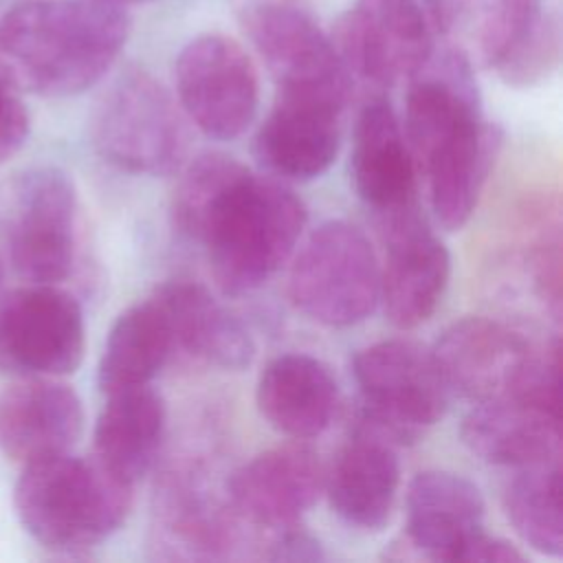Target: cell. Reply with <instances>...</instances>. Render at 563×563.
<instances>
[{
	"mask_svg": "<svg viewBox=\"0 0 563 563\" xmlns=\"http://www.w3.org/2000/svg\"><path fill=\"white\" fill-rule=\"evenodd\" d=\"M306 218L290 187L222 152L196 156L172 198L174 227L202 246L216 286L231 297L260 288L292 255Z\"/></svg>",
	"mask_w": 563,
	"mask_h": 563,
	"instance_id": "6da1fadb",
	"label": "cell"
},
{
	"mask_svg": "<svg viewBox=\"0 0 563 563\" xmlns=\"http://www.w3.org/2000/svg\"><path fill=\"white\" fill-rule=\"evenodd\" d=\"M130 33L103 0H20L0 15V77L20 95L70 97L95 86Z\"/></svg>",
	"mask_w": 563,
	"mask_h": 563,
	"instance_id": "7a4b0ae2",
	"label": "cell"
},
{
	"mask_svg": "<svg viewBox=\"0 0 563 563\" xmlns=\"http://www.w3.org/2000/svg\"><path fill=\"white\" fill-rule=\"evenodd\" d=\"M132 488L95 455L66 451L24 464L13 504L22 528L40 545L73 554L103 543L125 523Z\"/></svg>",
	"mask_w": 563,
	"mask_h": 563,
	"instance_id": "3957f363",
	"label": "cell"
},
{
	"mask_svg": "<svg viewBox=\"0 0 563 563\" xmlns=\"http://www.w3.org/2000/svg\"><path fill=\"white\" fill-rule=\"evenodd\" d=\"M352 376L358 387V435L411 444L446 411L451 391L433 352L416 341L387 339L358 350Z\"/></svg>",
	"mask_w": 563,
	"mask_h": 563,
	"instance_id": "277c9868",
	"label": "cell"
},
{
	"mask_svg": "<svg viewBox=\"0 0 563 563\" xmlns=\"http://www.w3.org/2000/svg\"><path fill=\"white\" fill-rule=\"evenodd\" d=\"M185 119L161 81L141 68H130L95 103L90 136L110 165L130 174L165 176L187 156Z\"/></svg>",
	"mask_w": 563,
	"mask_h": 563,
	"instance_id": "5b68a950",
	"label": "cell"
},
{
	"mask_svg": "<svg viewBox=\"0 0 563 563\" xmlns=\"http://www.w3.org/2000/svg\"><path fill=\"white\" fill-rule=\"evenodd\" d=\"M288 295L321 325L347 328L367 319L380 297V264L365 233L343 220L319 224L292 260Z\"/></svg>",
	"mask_w": 563,
	"mask_h": 563,
	"instance_id": "8992f818",
	"label": "cell"
},
{
	"mask_svg": "<svg viewBox=\"0 0 563 563\" xmlns=\"http://www.w3.org/2000/svg\"><path fill=\"white\" fill-rule=\"evenodd\" d=\"M7 253L26 284H59L75 264L77 191L57 167L22 174L7 209Z\"/></svg>",
	"mask_w": 563,
	"mask_h": 563,
	"instance_id": "52a82bcc",
	"label": "cell"
},
{
	"mask_svg": "<svg viewBox=\"0 0 563 563\" xmlns=\"http://www.w3.org/2000/svg\"><path fill=\"white\" fill-rule=\"evenodd\" d=\"M174 84L183 114L209 139H238L257 114V70L227 35L205 33L187 42L174 64Z\"/></svg>",
	"mask_w": 563,
	"mask_h": 563,
	"instance_id": "ba28073f",
	"label": "cell"
},
{
	"mask_svg": "<svg viewBox=\"0 0 563 563\" xmlns=\"http://www.w3.org/2000/svg\"><path fill=\"white\" fill-rule=\"evenodd\" d=\"M330 40L350 77L378 88L409 81L435 51L420 0H354Z\"/></svg>",
	"mask_w": 563,
	"mask_h": 563,
	"instance_id": "9c48e42d",
	"label": "cell"
},
{
	"mask_svg": "<svg viewBox=\"0 0 563 563\" xmlns=\"http://www.w3.org/2000/svg\"><path fill=\"white\" fill-rule=\"evenodd\" d=\"M86 352L79 301L57 284H26L2 297L0 361L29 376L73 374Z\"/></svg>",
	"mask_w": 563,
	"mask_h": 563,
	"instance_id": "30bf717a",
	"label": "cell"
},
{
	"mask_svg": "<svg viewBox=\"0 0 563 563\" xmlns=\"http://www.w3.org/2000/svg\"><path fill=\"white\" fill-rule=\"evenodd\" d=\"M240 22L266 64L277 92L347 103L352 77L330 35L319 29L299 2L260 9Z\"/></svg>",
	"mask_w": 563,
	"mask_h": 563,
	"instance_id": "8fae6325",
	"label": "cell"
},
{
	"mask_svg": "<svg viewBox=\"0 0 563 563\" xmlns=\"http://www.w3.org/2000/svg\"><path fill=\"white\" fill-rule=\"evenodd\" d=\"M374 220L385 246L378 301L396 328H416L442 301L451 273L449 251L418 205Z\"/></svg>",
	"mask_w": 563,
	"mask_h": 563,
	"instance_id": "7c38bea8",
	"label": "cell"
},
{
	"mask_svg": "<svg viewBox=\"0 0 563 563\" xmlns=\"http://www.w3.org/2000/svg\"><path fill=\"white\" fill-rule=\"evenodd\" d=\"M319 455L303 442L262 451L227 479L231 510L246 523L284 530L297 526L323 490Z\"/></svg>",
	"mask_w": 563,
	"mask_h": 563,
	"instance_id": "4fadbf2b",
	"label": "cell"
},
{
	"mask_svg": "<svg viewBox=\"0 0 563 563\" xmlns=\"http://www.w3.org/2000/svg\"><path fill=\"white\" fill-rule=\"evenodd\" d=\"M431 352L449 391L486 402L517 391L532 345L499 321L466 317L451 323Z\"/></svg>",
	"mask_w": 563,
	"mask_h": 563,
	"instance_id": "5bb4252c",
	"label": "cell"
},
{
	"mask_svg": "<svg viewBox=\"0 0 563 563\" xmlns=\"http://www.w3.org/2000/svg\"><path fill=\"white\" fill-rule=\"evenodd\" d=\"M343 108L323 97L277 92L271 112L255 132V158L279 178L310 180L321 176L339 152Z\"/></svg>",
	"mask_w": 563,
	"mask_h": 563,
	"instance_id": "9a60e30c",
	"label": "cell"
},
{
	"mask_svg": "<svg viewBox=\"0 0 563 563\" xmlns=\"http://www.w3.org/2000/svg\"><path fill=\"white\" fill-rule=\"evenodd\" d=\"M84 431L77 391L55 376H29L0 389V451L29 464L66 453Z\"/></svg>",
	"mask_w": 563,
	"mask_h": 563,
	"instance_id": "2e32d148",
	"label": "cell"
},
{
	"mask_svg": "<svg viewBox=\"0 0 563 563\" xmlns=\"http://www.w3.org/2000/svg\"><path fill=\"white\" fill-rule=\"evenodd\" d=\"M352 183L358 198L383 218L416 207V165L391 103L376 95L358 112L352 141Z\"/></svg>",
	"mask_w": 563,
	"mask_h": 563,
	"instance_id": "e0dca14e",
	"label": "cell"
},
{
	"mask_svg": "<svg viewBox=\"0 0 563 563\" xmlns=\"http://www.w3.org/2000/svg\"><path fill=\"white\" fill-rule=\"evenodd\" d=\"M484 521L479 488L449 471H422L407 486L405 541L413 556L431 561H460L464 545Z\"/></svg>",
	"mask_w": 563,
	"mask_h": 563,
	"instance_id": "ac0fdd59",
	"label": "cell"
},
{
	"mask_svg": "<svg viewBox=\"0 0 563 563\" xmlns=\"http://www.w3.org/2000/svg\"><path fill=\"white\" fill-rule=\"evenodd\" d=\"M460 435L471 453L495 466L517 471L561 460V413L519 396L475 402Z\"/></svg>",
	"mask_w": 563,
	"mask_h": 563,
	"instance_id": "d6986e66",
	"label": "cell"
},
{
	"mask_svg": "<svg viewBox=\"0 0 563 563\" xmlns=\"http://www.w3.org/2000/svg\"><path fill=\"white\" fill-rule=\"evenodd\" d=\"M152 295L165 310L176 350L220 369H242L253 361L249 330L205 286L176 279L161 284Z\"/></svg>",
	"mask_w": 563,
	"mask_h": 563,
	"instance_id": "ffe728a7",
	"label": "cell"
},
{
	"mask_svg": "<svg viewBox=\"0 0 563 563\" xmlns=\"http://www.w3.org/2000/svg\"><path fill=\"white\" fill-rule=\"evenodd\" d=\"M336 405L339 385L330 367L310 354H282L260 374V413L292 440L321 435L334 420Z\"/></svg>",
	"mask_w": 563,
	"mask_h": 563,
	"instance_id": "44dd1931",
	"label": "cell"
},
{
	"mask_svg": "<svg viewBox=\"0 0 563 563\" xmlns=\"http://www.w3.org/2000/svg\"><path fill=\"white\" fill-rule=\"evenodd\" d=\"M400 484L396 446L354 433L323 475L330 506L341 521L358 530H380L394 510Z\"/></svg>",
	"mask_w": 563,
	"mask_h": 563,
	"instance_id": "7402d4cb",
	"label": "cell"
},
{
	"mask_svg": "<svg viewBox=\"0 0 563 563\" xmlns=\"http://www.w3.org/2000/svg\"><path fill=\"white\" fill-rule=\"evenodd\" d=\"M165 420V402L150 385L108 394L95 424L92 455L134 486L158 455Z\"/></svg>",
	"mask_w": 563,
	"mask_h": 563,
	"instance_id": "603a6c76",
	"label": "cell"
},
{
	"mask_svg": "<svg viewBox=\"0 0 563 563\" xmlns=\"http://www.w3.org/2000/svg\"><path fill=\"white\" fill-rule=\"evenodd\" d=\"M174 352L169 321L152 295L123 310L112 323L99 358L97 385L106 396L150 385Z\"/></svg>",
	"mask_w": 563,
	"mask_h": 563,
	"instance_id": "cb8c5ba5",
	"label": "cell"
},
{
	"mask_svg": "<svg viewBox=\"0 0 563 563\" xmlns=\"http://www.w3.org/2000/svg\"><path fill=\"white\" fill-rule=\"evenodd\" d=\"M504 512L526 545L548 556H561V460L517 468L504 490Z\"/></svg>",
	"mask_w": 563,
	"mask_h": 563,
	"instance_id": "d4e9b609",
	"label": "cell"
},
{
	"mask_svg": "<svg viewBox=\"0 0 563 563\" xmlns=\"http://www.w3.org/2000/svg\"><path fill=\"white\" fill-rule=\"evenodd\" d=\"M31 119L22 95L0 77V163L22 150L29 139Z\"/></svg>",
	"mask_w": 563,
	"mask_h": 563,
	"instance_id": "484cf974",
	"label": "cell"
},
{
	"mask_svg": "<svg viewBox=\"0 0 563 563\" xmlns=\"http://www.w3.org/2000/svg\"><path fill=\"white\" fill-rule=\"evenodd\" d=\"M435 35H453L473 29L482 0H420Z\"/></svg>",
	"mask_w": 563,
	"mask_h": 563,
	"instance_id": "4316f807",
	"label": "cell"
},
{
	"mask_svg": "<svg viewBox=\"0 0 563 563\" xmlns=\"http://www.w3.org/2000/svg\"><path fill=\"white\" fill-rule=\"evenodd\" d=\"M277 537L271 543V550L264 559L271 561H321L325 559L323 545L306 530L290 526L284 530H275Z\"/></svg>",
	"mask_w": 563,
	"mask_h": 563,
	"instance_id": "83f0119b",
	"label": "cell"
},
{
	"mask_svg": "<svg viewBox=\"0 0 563 563\" xmlns=\"http://www.w3.org/2000/svg\"><path fill=\"white\" fill-rule=\"evenodd\" d=\"M460 561H466V563H521V561H526V554L519 552L517 545H512L510 541L490 537L484 530H479L464 545Z\"/></svg>",
	"mask_w": 563,
	"mask_h": 563,
	"instance_id": "f1b7e54d",
	"label": "cell"
},
{
	"mask_svg": "<svg viewBox=\"0 0 563 563\" xmlns=\"http://www.w3.org/2000/svg\"><path fill=\"white\" fill-rule=\"evenodd\" d=\"M233 11L238 13V18H246L260 9H268V7H277V4H297V0H227Z\"/></svg>",
	"mask_w": 563,
	"mask_h": 563,
	"instance_id": "f546056e",
	"label": "cell"
},
{
	"mask_svg": "<svg viewBox=\"0 0 563 563\" xmlns=\"http://www.w3.org/2000/svg\"><path fill=\"white\" fill-rule=\"evenodd\" d=\"M103 2H110V4H119V7H132V4H141V2H150V0H103Z\"/></svg>",
	"mask_w": 563,
	"mask_h": 563,
	"instance_id": "4dcf8cb0",
	"label": "cell"
},
{
	"mask_svg": "<svg viewBox=\"0 0 563 563\" xmlns=\"http://www.w3.org/2000/svg\"><path fill=\"white\" fill-rule=\"evenodd\" d=\"M2 284H4V262H2V257H0V303H2Z\"/></svg>",
	"mask_w": 563,
	"mask_h": 563,
	"instance_id": "1f68e13d",
	"label": "cell"
}]
</instances>
